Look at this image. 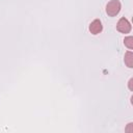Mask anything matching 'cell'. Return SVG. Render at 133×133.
I'll return each mask as SVG.
<instances>
[{
  "label": "cell",
  "instance_id": "5b68a950",
  "mask_svg": "<svg viewBox=\"0 0 133 133\" xmlns=\"http://www.w3.org/2000/svg\"><path fill=\"white\" fill-rule=\"evenodd\" d=\"M124 44H125V46H126L128 49L132 50V49H133V37H132V36H127V37H125Z\"/></svg>",
  "mask_w": 133,
  "mask_h": 133
},
{
  "label": "cell",
  "instance_id": "6da1fadb",
  "mask_svg": "<svg viewBox=\"0 0 133 133\" xmlns=\"http://www.w3.org/2000/svg\"><path fill=\"white\" fill-rule=\"evenodd\" d=\"M122 4L118 0H110L106 5V14L109 17H115L121 11Z\"/></svg>",
  "mask_w": 133,
  "mask_h": 133
},
{
  "label": "cell",
  "instance_id": "8992f818",
  "mask_svg": "<svg viewBox=\"0 0 133 133\" xmlns=\"http://www.w3.org/2000/svg\"><path fill=\"white\" fill-rule=\"evenodd\" d=\"M132 126H133L132 123L128 124V127L126 128V131H127V132H133V128H132Z\"/></svg>",
  "mask_w": 133,
  "mask_h": 133
},
{
  "label": "cell",
  "instance_id": "277c9868",
  "mask_svg": "<svg viewBox=\"0 0 133 133\" xmlns=\"http://www.w3.org/2000/svg\"><path fill=\"white\" fill-rule=\"evenodd\" d=\"M125 63H126V65L128 66V68H133V53H132V51H128V52H126V54H125Z\"/></svg>",
  "mask_w": 133,
  "mask_h": 133
},
{
  "label": "cell",
  "instance_id": "3957f363",
  "mask_svg": "<svg viewBox=\"0 0 133 133\" xmlns=\"http://www.w3.org/2000/svg\"><path fill=\"white\" fill-rule=\"evenodd\" d=\"M88 30L91 34H99L102 30H103V25H102V22L98 19L94 20L90 24H89V27H88Z\"/></svg>",
  "mask_w": 133,
  "mask_h": 133
},
{
  "label": "cell",
  "instance_id": "7a4b0ae2",
  "mask_svg": "<svg viewBox=\"0 0 133 133\" xmlns=\"http://www.w3.org/2000/svg\"><path fill=\"white\" fill-rule=\"evenodd\" d=\"M131 24L126 18H121L116 24V29L122 33H129L131 31Z\"/></svg>",
  "mask_w": 133,
  "mask_h": 133
},
{
  "label": "cell",
  "instance_id": "52a82bcc",
  "mask_svg": "<svg viewBox=\"0 0 133 133\" xmlns=\"http://www.w3.org/2000/svg\"><path fill=\"white\" fill-rule=\"evenodd\" d=\"M132 83H133V79L131 78V79L129 80V89H130V90H133V86H132Z\"/></svg>",
  "mask_w": 133,
  "mask_h": 133
}]
</instances>
